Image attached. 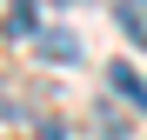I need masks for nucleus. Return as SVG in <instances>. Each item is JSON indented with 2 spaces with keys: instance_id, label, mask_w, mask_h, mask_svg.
I'll return each mask as SVG.
<instances>
[{
  "instance_id": "obj_2",
  "label": "nucleus",
  "mask_w": 147,
  "mask_h": 140,
  "mask_svg": "<svg viewBox=\"0 0 147 140\" xmlns=\"http://www.w3.org/2000/svg\"><path fill=\"white\" fill-rule=\"evenodd\" d=\"M107 80H114V93H120V100H134V113H147V80L134 74L127 60H114V67H107Z\"/></svg>"
},
{
  "instance_id": "obj_3",
  "label": "nucleus",
  "mask_w": 147,
  "mask_h": 140,
  "mask_svg": "<svg viewBox=\"0 0 147 140\" xmlns=\"http://www.w3.org/2000/svg\"><path fill=\"white\" fill-rule=\"evenodd\" d=\"M40 33V13H34V0H13V13H7V40H34Z\"/></svg>"
},
{
  "instance_id": "obj_1",
  "label": "nucleus",
  "mask_w": 147,
  "mask_h": 140,
  "mask_svg": "<svg viewBox=\"0 0 147 140\" xmlns=\"http://www.w3.org/2000/svg\"><path fill=\"white\" fill-rule=\"evenodd\" d=\"M34 47H40V60H54V67H74V60H80V33H67V27H40Z\"/></svg>"
}]
</instances>
